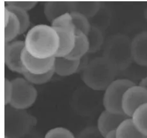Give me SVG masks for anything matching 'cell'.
<instances>
[{
  "label": "cell",
  "instance_id": "7a4b0ae2",
  "mask_svg": "<svg viewBox=\"0 0 147 138\" xmlns=\"http://www.w3.org/2000/svg\"><path fill=\"white\" fill-rule=\"evenodd\" d=\"M118 70L103 56L93 59L82 74L86 85L95 91H103L115 80Z\"/></svg>",
  "mask_w": 147,
  "mask_h": 138
},
{
  "label": "cell",
  "instance_id": "4fadbf2b",
  "mask_svg": "<svg viewBox=\"0 0 147 138\" xmlns=\"http://www.w3.org/2000/svg\"><path fill=\"white\" fill-rule=\"evenodd\" d=\"M72 2L49 1L46 2L44 12L48 21L52 22L55 19L67 13L72 12Z\"/></svg>",
  "mask_w": 147,
  "mask_h": 138
},
{
  "label": "cell",
  "instance_id": "83f0119b",
  "mask_svg": "<svg viewBox=\"0 0 147 138\" xmlns=\"http://www.w3.org/2000/svg\"><path fill=\"white\" fill-rule=\"evenodd\" d=\"M104 138H117L116 137V135H115V131H113L111 132H110V133L107 134Z\"/></svg>",
  "mask_w": 147,
  "mask_h": 138
},
{
  "label": "cell",
  "instance_id": "e0dca14e",
  "mask_svg": "<svg viewBox=\"0 0 147 138\" xmlns=\"http://www.w3.org/2000/svg\"><path fill=\"white\" fill-rule=\"evenodd\" d=\"M100 8L99 2H72V12H79L87 18L95 15Z\"/></svg>",
  "mask_w": 147,
  "mask_h": 138
},
{
  "label": "cell",
  "instance_id": "f546056e",
  "mask_svg": "<svg viewBox=\"0 0 147 138\" xmlns=\"http://www.w3.org/2000/svg\"><path fill=\"white\" fill-rule=\"evenodd\" d=\"M5 138H10V137H8V136H5Z\"/></svg>",
  "mask_w": 147,
  "mask_h": 138
},
{
  "label": "cell",
  "instance_id": "5b68a950",
  "mask_svg": "<svg viewBox=\"0 0 147 138\" xmlns=\"http://www.w3.org/2000/svg\"><path fill=\"white\" fill-rule=\"evenodd\" d=\"M135 83L127 79H118L106 89L103 97V105L105 110L113 113L124 114L122 110L123 95L130 87Z\"/></svg>",
  "mask_w": 147,
  "mask_h": 138
},
{
  "label": "cell",
  "instance_id": "8fae6325",
  "mask_svg": "<svg viewBox=\"0 0 147 138\" xmlns=\"http://www.w3.org/2000/svg\"><path fill=\"white\" fill-rule=\"evenodd\" d=\"M54 28V27H53ZM59 36L58 50L55 57H67L72 52L75 46L76 32L65 28H54Z\"/></svg>",
  "mask_w": 147,
  "mask_h": 138
},
{
  "label": "cell",
  "instance_id": "5bb4252c",
  "mask_svg": "<svg viewBox=\"0 0 147 138\" xmlns=\"http://www.w3.org/2000/svg\"><path fill=\"white\" fill-rule=\"evenodd\" d=\"M80 65V60H72L65 57H55V74L60 76H69L74 74Z\"/></svg>",
  "mask_w": 147,
  "mask_h": 138
},
{
  "label": "cell",
  "instance_id": "277c9868",
  "mask_svg": "<svg viewBox=\"0 0 147 138\" xmlns=\"http://www.w3.org/2000/svg\"><path fill=\"white\" fill-rule=\"evenodd\" d=\"M13 95L9 105L15 109L24 110L30 108L37 98V91L32 84L24 78L12 80Z\"/></svg>",
  "mask_w": 147,
  "mask_h": 138
},
{
  "label": "cell",
  "instance_id": "8992f818",
  "mask_svg": "<svg viewBox=\"0 0 147 138\" xmlns=\"http://www.w3.org/2000/svg\"><path fill=\"white\" fill-rule=\"evenodd\" d=\"M147 103V90L140 85H135L127 89L122 99L123 113L129 118L136 109Z\"/></svg>",
  "mask_w": 147,
  "mask_h": 138
},
{
  "label": "cell",
  "instance_id": "9c48e42d",
  "mask_svg": "<svg viewBox=\"0 0 147 138\" xmlns=\"http://www.w3.org/2000/svg\"><path fill=\"white\" fill-rule=\"evenodd\" d=\"M128 117L125 114L113 113L104 110L102 112L97 121V128L103 137L117 130L121 123Z\"/></svg>",
  "mask_w": 147,
  "mask_h": 138
},
{
  "label": "cell",
  "instance_id": "cb8c5ba5",
  "mask_svg": "<svg viewBox=\"0 0 147 138\" xmlns=\"http://www.w3.org/2000/svg\"><path fill=\"white\" fill-rule=\"evenodd\" d=\"M44 138H75L72 132L64 127H56L48 131Z\"/></svg>",
  "mask_w": 147,
  "mask_h": 138
},
{
  "label": "cell",
  "instance_id": "9a60e30c",
  "mask_svg": "<svg viewBox=\"0 0 147 138\" xmlns=\"http://www.w3.org/2000/svg\"><path fill=\"white\" fill-rule=\"evenodd\" d=\"M90 44L87 35L83 33H76V42L73 50L67 58L72 60H80L81 58L89 53Z\"/></svg>",
  "mask_w": 147,
  "mask_h": 138
},
{
  "label": "cell",
  "instance_id": "3957f363",
  "mask_svg": "<svg viewBox=\"0 0 147 138\" xmlns=\"http://www.w3.org/2000/svg\"><path fill=\"white\" fill-rule=\"evenodd\" d=\"M131 42L132 40L124 34L113 35L106 42L103 57L107 59L118 71L127 69L133 61Z\"/></svg>",
  "mask_w": 147,
  "mask_h": 138
},
{
  "label": "cell",
  "instance_id": "ffe728a7",
  "mask_svg": "<svg viewBox=\"0 0 147 138\" xmlns=\"http://www.w3.org/2000/svg\"><path fill=\"white\" fill-rule=\"evenodd\" d=\"M87 36L90 44L89 53H94L99 50L104 44V37L101 31L97 27H92Z\"/></svg>",
  "mask_w": 147,
  "mask_h": 138
},
{
  "label": "cell",
  "instance_id": "44dd1931",
  "mask_svg": "<svg viewBox=\"0 0 147 138\" xmlns=\"http://www.w3.org/2000/svg\"><path fill=\"white\" fill-rule=\"evenodd\" d=\"M5 7L13 12L19 19L21 28V34L26 32L30 25V15L27 11L22 10L21 8L16 7L15 6H12V5H6Z\"/></svg>",
  "mask_w": 147,
  "mask_h": 138
},
{
  "label": "cell",
  "instance_id": "7c38bea8",
  "mask_svg": "<svg viewBox=\"0 0 147 138\" xmlns=\"http://www.w3.org/2000/svg\"><path fill=\"white\" fill-rule=\"evenodd\" d=\"M5 42L10 43L19 35H21V28L19 19L13 12L5 7Z\"/></svg>",
  "mask_w": 147,
  "mask_h": 138
},
{
  "label": "cell",
  "instance_id": "603a6c76",
  "mask_svg": "<svg viewBox=\"0 0 147 138\" xmlns=\"http://www.w3.org/2000/svg\"><path fill=\"white\" fill-rule=\"evenodd\" d=\"M51 26L54 28L60 27L68 28V29L74 30L76 32L75 27L74 26L72 18L70 13H65L63 15L58 17V18L55 19L51 22Z\"/></svg>",
  "mask_w": 147,
  "mask_h": 138
},
{
  "label": "cell",
  "instance_id": "d6986e66",
  "mask_svg": "<svg viewBox=\"0 0 147 138\" xmlns=\"http://www.w3.org/2000/svg\"><path fill=\"white\" fill-rule=\"evenodd\" d=\"M70 14L72 18L74 26L75 27L76 33H83L86 35H88L92 28L89 22L88 18L79 12H72Z\"/></svg>",
  "mask_w": 147,
  "mask_h": 138
},
{
  "label": "cell",
  "instance_id": "ba28073f",
  "mask_svg": "<svg viewBox=\"0 0 147 138\" xmlns=\"http://www.w3.org/2000/svg\"><path fill=\"white\" fill-rule=\"evenodd\" d=\"M21 62L25 71L32 74H43L54 69L55 57L39 59L33 57L25 49L21 55Z\"/></svg>",
  "mask_w": 147,
  "mask_h": 138
},
{
  "label": "cell",
  "instance_id": "2e32d148",
  "mask_svg": "<svg viewBox=\"0 0 147 138\" xmlns=\"http://www.w3.org/2000/svg\"><path fill=\"white\" fill-rule=\"evenodd\" d=\"M117 138H147L138 130L131 118L123 121L115 131Z\"/></svg>",
  "mask_w": 147,
  "mask_h": 138
},
{
  "label": "cell",
  "instance_id": "484cf974",
  "mask_svg": "<svg viewBox=\"0 0 147 138\" xmlns=\"http://www.w3.org/2000/svg\"><path fill=\"white\" fill-rule=\"evenodd\" d=\"M37 3L35 1H8L7 2V5H12L21 9L28 11L35 7Z\"/></svg>",
  "mask_w": 147,
  "mask_h": 138
},
{
  "label": "cell",
  "instance_id": "7402d4cb",
  "mask_svg": "<svg viewBox=\"0 0 147 138\" xmlns=\"http://www.w3.org/2000/svg\"><path fill=\"white\" fill-rule=\"evenodd\" d=\"M55 69L51 70L50 72L43 74H32L31 73L25 71L23 73L24 78L32 84L36 85H41V84H46L50 81L55 74Z\"/></svg>",
  "mask_w": 147,
  "mask_h": 138
},
{
  "label": "cell",
  "instance_id": "6da1fadb",
  "mask_svg": "<svg viewBox=\"0 0 147 138\" xmlns=\"http://www.w3.org/2000/svg\"><path fill=\"white\" fill-rule=\"evenodd\" d=\"M24 42L28 53L39 59L55 57L60 44L55 28L46 24L36 25L31 28Z\"/></svg>",
  "mask_w": 147,
  "mask_h": 138
},
{
  "label": "cell",
  "instance_id": "52a82bcc",
  "mask_svg": "<svg viewBox=\"0 0 147 138\" xmlns=\"http://www.w3.org/2000/svg\"><path fill=\"white\" fill-rule=\"evenodd\" d=\"M24 49V41L18 40L5 44V63L11 71L21 74L25 72L21 62V55Z\"/></svg>",
  "mask_w": 147,
  "mask_h": 138
},
{
  "label": "cell",
  "instance_id": "ac0fdd59",
  "mask_svg": "<svg viewBox=\"0 0 147 138\" xmlns=\"http://www.w3.org/2000/svg\"><path fill=\"white\" fill-rule=\"evenodd\" d=\"M131 118L138 130L147 137V103L139 107Z\"/></svg>",
  "mask_w": 147,
  "mask_h": 138
},
{
  "label": "cell",
  "instance_id": "f1b7e54d",
  "mask_svg": "<svg viewBox=\"0 0 147 138\" xmlns=\"http://www.w3.org/2000/svg\"><path fill=\"white\" fill-rule=\"evenodd\" d=\"M145 17H146V20H147V9H146V13H145Z\"/></svg>",
  "mask_w": 147,
  "mask_h": 138
},
{
  "label": "cell",
  "instance_id": "4dcf8cb0",
  "mask_svg": "<svg viewBox=\"0 0 147 138\" xmlns=\"http://www.w3.org/2000/svg\"></svg>",
  "mask_w": 147,
  "mask_h": 138
},
{
  "label": "cell",
  "instance_id": "d4e9b609",
  "mask_svg": "<svg viewBox=\"0 0 147 138\" xmlns=\"http://www.w3.org/2000/svg\"><path fill=\"white\" fill-rule=\"evenodd\" d=\"M13 95V85L12 81L8 79H5V106L10 104Z\"/></svg>",
  "mask_w": 147,
  "mask_h": 138
},
{
  "label": "cell",
  "instance_id": "4316f807",
  "mask_svg": "<svg viewBox=\"0 0 147 138\" xmlns=\"http://www.w3.org/2000/svg\"><path fill=\"white\" fill-rule=\"evenodd\" d=\"M139 85L143 86V88H145L147 90V77L143 78V79L140 81Z\"/></svg>",
  "mask_w": 147,
  "mask_h": 138
},
{
  "label": "cell",
  "instance_id": "30bf717a",
  "mask_svg": "<svg viewBox=\"0 0 147 138\" xmlns=\"http://www.w3.org/2000/svg\"><path fill=\"white\" fill-rule=\"evenodd\" d=\"M132 60L142 67H147V31L138 33L131 42Z\"/></svg>",
  "mask_w": 147,
  "mask_h": 138
}]
</instances>
